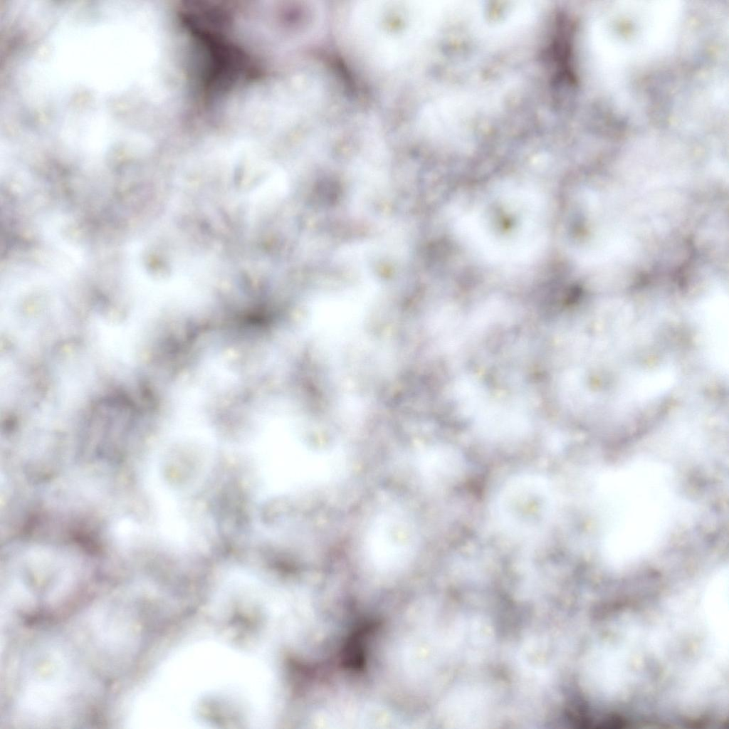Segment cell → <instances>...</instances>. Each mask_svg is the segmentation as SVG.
Returning <instances> with one entry per match:
<instances>
[{
	"instance_id": "obj_1",
	"label": "cell",
	"mask_w": 729,
	"mask_h": 729,
	"mask_svg": "<svg viewBox=\"0 0 729 729\" xmlns=\"http://www.w3.org/2000/svg\"><path fill=\"white\" fill-rule=\"evenodd\" d=\"M317 7L295 2L264 1L246 6L236 24L245 43L268 53L285 52L300 46L316 29Z\"/></svg>"
},
{
	"instance_id": "obj_3",
	"label": "cell",
	"mask_w": 729,
	"mask_h": 729,
	"mask_svg": "<svg viewBox=\"0 0 729 729\" xmlns=\"http://www.w3.org/2000/svg\"><path fill=\"white\" fill-rule=\"evenodd\" d=\"M424 464L426 475L432 481L441 483L457 481L465 470L463 456L452 449L431 453L425 456Z\"/></svg>"
},
{
	"instance_id": "obj_2",
	"label": "cell",
	"mask_w": 729,
	"mask_h": 729,
	"mask_svg": "<svg viewBox=\"0 0 729 729\" xmlns=\"http://www.w3.org/2000/svg\"><path fill=\"white\" fill-rule=\"evenodd\" d=\"M498 519L517 535H532L546 528L555 510L552 486L542 476L525 473L505 482L496 500Z\"/></svg>"
}]
</instances>
